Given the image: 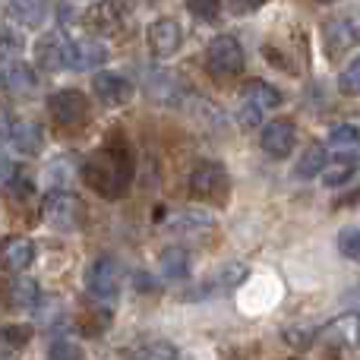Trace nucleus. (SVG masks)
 Returning <instances> with one entry per match:
<instances>
[{
	"mask_svg": "<svg viewBox=\"0 0 360 360\" xmlns=\"http://www.w3.org/2000/svg\"><path fill=\"white\" fill-rule=\"evenodd\" d=\"M41 215L54 231H63V234H67V231H79L82 228L86 209H82V199L76 196V193L51 190L48 196L41 199Z\"/></svg>",
	"mask_w": 360,
	"mask_h": 360,
	"instance_id": "3",
	"label": "nucleus"
},
{
	"mask_svg": "<svg viewBox=\"0 0 360 360\" xmlns=\"http://www.w3.org/2000/svg\"><path fill=\"white\" fill-rule=\"evenodd\" d=\"M357 171H360V158L357 155H342L338 162H332L329 168L323 171V184L326 186H345Z\"/></svg>",
	"mask_w": 360,
	"mask_h": 360,
	"instance_id": "22",
	"label": "nucleus"
},
{
	"mask_svg": "<svg viewBox=\"0 0 360 360\" xmlns=\"http://www.w3.org/2000/svg\"><path fill=\"white\" fill-rule=\"evenodd\" d=\"M146 41H149V51L158 57V60H168V57H174L180 51V44H184V32H180L177 19H155V22L149 25V32H146Z\"/></svg>",
	"mask_w": 360,
	"mask_h": 360,
	"instance_id": "11",
	"label": "nucleus"
},
{
	"mask_svg": "<svg viewBox=\"0 0 360 360\" xmlns=\"http://www.w3.org/2000/svg\"><path fill=\"white\" fill-rule=\"evenodd\" d=\"M133 360H177V348L171 342H152L133 354Z\"/></svg>",
	"mask_w": 360,
	"mask_h": 360,
	"instance_id": "25",
	"label": "nucleus"
},
{
	"mask_svg": "<svg viewBox=\"0 0 360 360\" xmlns=\"http://www.w3.org/2000/svg\"><path fill=\"white\" fill-rule=\"evenodd\" d=\"M345 22H348V32H351V38H354V44H360V10L345 16Z\"/></svg>",
	"mask_w": 360,
	"mask_h": 360,
	"instance_id": "33",
	"label": "nucleus"
},
{
	"mask_svg": "<svg viewBox=\"0 0 360 360\" xmlns=\"http://www.w3.org/2000/svg\"><path fill=\"white\" fill-rule=\"evenodd\" d=\"M51 13V0H10L6 4V16L10 22H19L25 29H38Z\"/></svg>",
	"mask_w": 360,
	"mask_h": 360,
	"instance_id": "17",
	"label": "nucleus"
},
{
	"mask_svg": "<svg viewBox=\"0 0 360 360\" xmlns=\"http://www.w3.org/2000/svg\"><path fill=\"white\" fill-rule=\"evenodd\" d=\"M25 41L19 32H13L10 25H4L0 29V70L10 67V63H19V54H22Z\"/></svg>",
	"mask_w": 360,
	"mask_h": 360,
	"instance_id": "24",
	"label": "nucleus"
},
{
	"mask_svg": "<svg viewBox=\"0 0 360 360\" xmlns=\"http://www.w3.org/2000/svg\"><path fill=\"white\" fill-rule=\"evenodd\" d=\"M326 146L335 152H345V155H354V152L360 149V130L351 124H342L335 127V130L329 133V139H326Z\"/></svg>",
	"mask_w": 360,
	"mask_h": 360,
	"instance_id": "23",
	"label": "nucleus"
},
{
	"mask_svg": "<svg viewBox=\"0 0 360 360\" xmlns=\"http://www.w3.org/2000/svg\"><path fill=\"white\" fill-rule=\"evenodd\" d=\"M186 10L199 19V22H215L221 13V0H186Z\"/></svg>",
	"mask_w": 360,
	"mask_h": 360,
	"instance_id": "28",
	"label": "nucleus"
},
{
	"mask_svg": "<svg viewBox=\"0 0 360 360\" xmlns=\"http://www.w3.org/2000/svg\"><path fill=\"white\" fill-rule=\"evenodd\" d=\"M231 4H234L237 13H253V10H259L266 0H231Z\"/></svg>",
	"mask_w": 360,
	"mask_h": 360,
	"instance_id": "34",
	"label": "nucleus"
},
{
	"mask_svg": "<svg viewBox=\"0 0 360 360\" xmlns=\"http://www.w3.org/2000/svg\"><path fill=\"white\" fill-rule=\"evenodd\" d=\"M35 262V243L22 234L0 237V266L13 275H22Z\"/></svg>",
	"mask_w": 360,
	"mask_h": 360,
	"instance_id": "12",
	"label": "nucleus"
},
{
	"mask_svg": "<svg viewBox=\"0 0 360 360\" xmlns=\"http://www.w3.org/2000/svg\"><path fill=\"white\" fill-rule=\"evenodd\" d=\"M338 89H342V95H360V57H354V60L342 70Z\"/></svg>",
	"mask_w": 360,
	"mask_h": 360,
	"instance_id": "29",
	"label": "nucleus"
},
{
	"mask_svg": "<svg viewBox=\"0 0 360 360\" xmlns=\"http://www.w3.org/2000/svg\"><path fill=\"white\" fill-rule=\"evenodd\" d=\"M180 221H171L168 228L171 231H180L184 228L186 234H190V231H209L212 228V218L209 215H202V212H180Z\"/></svg>",
	"mask_w": 360,
	"mask_h": 360,
	"instance_id": "26",
	"label": "nucleus"
},
{
	"mask_svg": "<svg viewBox=\"0 0 360 360\" xmlns=\"http://www.w3.org/2000/svg\"><path fill=\"white\" fill-rule=\"evenodd\" d=\"M38 92V70L29 63H10L0 70V95L6 98H32Z\"/></svg>",
	"mask_w": 360,
	"mask_h": 360,
	"instance_id": "10",
	"label": "nucleus"
},
{
	"mask_svg": "<svg viewBox=\"0 0 360 360\" xmlns=\"http://www.w3.org/2000/svg\"><path fill=\"white\" fill-rule=\"evenodd\" d=\"M48 114L60 127H82L89 120V95L82 89H57L48 95Z\"/></svg>",
	"mask_w": 360,
	"mask_h": 360,
	"instance_id": "5",
	"label": "nucleus"
},
{
	"mask_svg": "<svg viewBox=\"0 0 360 360\" xmlns=\"http://www.w3.org/2000/svg\"><path fill=\"white\" fill-rule=\"evenodd\" d=\"M190 193L212 205L228 202L231 177H228V171H224V165L221 162H199L196 168L190 171Z\"/></svg>",
	"mask_w": 360,
	"mask_h": 360,
	"instance_id": "4",
	"label": "nucleus"
},
{
	"mask_svg": "<svg viewBox=\"0 0 360 360\" xmlns=\"http://www.w3.org/2000/svg\"><path fill=\"white\" fill-rule=\"evenodd\" d=\"M0 291H4V304L13 307V310H29V307H35L41 300V288L32 278H25V275H13L10 281H4Z\"/></svg>",
	"mask_w": 360,
	"mask_h": 360,
	"instance_id": "15",
	"label": "nucleus"
},
{
	"mask_svg": "<svg viewBox=\"0 0 360 360\" xmlns=\"http://www.w3.org/2000/svg\"><path fill=\"white\" fill-rule=\"evenodd\" d=\"M48 360H82V348L76 342L60 338V342H54L48 348Z\"/></svg>",
	"mask_w": 360,
	"mask_h": 360,
	"instance_id": "30",
	"label": "nucleus"
},
{
	"mask_svg": "<svg viewBox=\"0 0 360 360\" xmlns=\"http://www.w3.org/2000/svg\"><path fill=\"white\" fill-rule=\"evenodd\" d=\"M108 60V51L98 41H73L70 38L67 51V70H92Z\"/></svg>",
	"mask_w": 360,
	"mask_h": 360,
	"instance_id": "18",
	"label": "nucleus"
},
{
	"mask_svg": "<svg viewBox=\"0 0 360 360\" xmlns=\"http://www.w3.org/2000/svg\"><path fill=\"white\" fill-rule=\"evenodd\" d=\"M259 114H262V111H256V108L240 105V124H243V127H256V124H259Z\"/></svg>",
	"mask_w": 360,
	"mask_h": 360,
	"instance_id": "32",
	"label": "nucleus"
},
{
	"mask_svg": "<svg viewBox=\"0 0 360 360\" xmlns=\"http://www.w3.org/2000/svg\"><path fill=\"white\" fill-rule=\"evenodd\" d=\"M158 272L168 281L186 278V272H190V253H186L184 247H165L162 253H158Z\"/></svg>",
	"mask_w": 360,
	"mask_h": 360,
	"instance_id": "20",
	"label": "nucleus"
},
{
	"mask_svg": "<svg viewBox=\"0 0 360 360\" xmlns=\"http://www.w3.org/2000/svg\"><path fill=\"white\" fill-rule=\"evenodd\" d=\"M6 174H10V165H6L4 158H0V177H6Z\"/></svg>",
	"mask_w": 360,
	"mask_h": 360,
	"instance_id": "35",
	"label": "nucleus"
},
{
	"mask_svg": "<svg viewBox=\"0 0 360 360\" xmlns=\"http://www.w3.org/2000/svg\"><path fill=\"white\" fill-rule=\"evenodd\" d=\"M357 338H360V326H357Z\"/></svg>",
	"mask_w": 360,
	"mask_h": 360,
	"instance_id": "37",
	"label": "nucleus"
},
{
	"mask_svg": "<svg viewBox=\"0 0 360 360\" xmlns=\"http://www.w3.org/2000/svg\"><path fill=\"white\" fill-rule=\"evenodd\" d=\"M133 174H136V162L124 146H101L82 162V180L101 199H120L130 190Z\"/></svg>",
	"mask_w": 360,
	"mask_h": 360,
	"instance_id": "1",
	"label": "nucleus"
},
{
	"mask_svg": "<svg viewBox=\"0 0 360 360\" xmlns=\"http://www.w3.org/2000/svg\"><path fill=\"white\" fill-rule=\"evenodd\" d=\"M319 4H332V0H319Z\"/></svg>",
	"mask_w": 360,
	"mask_h": 360,
	"instance_id": "36",
	"label": "nucleus"
},
{
	"mask_svg": "<svg viewBox=\"0 0 360 360\" xmlns=\"http://www.w3.org/2000/svg\"><path fill=\"white\" fill-rule=\"evenodd\" d=\"M92 92L105 108H127L133 101V95H136V89H133V82L127 76L101 70V73L92 76Z\"/></svg>",
	"mask_w": 360,
	"mask_h": 360,
	"instance_id": "7",
	"label": "nucleus"
},
{
	"mask_svg": "<svg viewBox=\"0 0 360 360\" xmlns=\"http://www.w3.org/2000/svg\"><path fill=\"white\" fill-rule=\"evenodd\" d=\"M240 98H243V105L256 108V111H272V108L285 105V95L266 79H247L240 86Z\"/></svg>",
	"mask_w": 360,
	"mask_h": 360,
	"instance_id": "16",
	"label": "nucleus"
},
{
	"mask_svg": "<svg viewBox=\"0 0 360 360\" xmlns=\"http://www.w3.org/2000/svg\"><path fill=\"white\" fill-rule=\"evenodd\" d=\"M127 22V10L114 0H101V4L89 6L86 16H82V25H86L92 35H117Z\"/></svg>",
	"mask_w": 360,
	"mask_h": 360,
	"instance_id": "9",
	"label": "nucleus"
},
{
	"mask_svg": "<svg viewBox=\"0 0 360 360\" xmlns=\"http://www.w3.org/2000/svg\"><path fill=\"white\" fill-rule=\"evenodd\" d=\"M67 51H70V38H63L60 32H48L35 44V63L41 70H48V73L67 70Z\"/></svg>",
	"mask_w": 360,
	"mask_h": 360,
	"instance_id": "14",
	"label": "nucleus"
},
{
	"mask_svg": "<svg viewBox=\"0 0 360 360\" xmlns=\"http://www.w3.org/2000/svg\"><path fill=\"white\" fill-rule=\"evenodd\" d=\"M326 168H329V146H326V143H313L310 149L300 155L294 174H297L300 180H313V177H323Z\"/></svg>",
	"mask_w": 360,
	"mask_h": 360,
	"instance_id": "19",
	"label": "nucleus"
},
{
	"mask_svg": "<svg viewBox=\"0 0 360 360\" xmlns=\"http://www.w3.org/2000/svg\"><path fill=\"white\" fill-rule=\"evenodd\" d=\"M32 342V329L22 323H4L0 326V357H13Z\"/></svg>",
	"mask_w": 360,
	"mask_h": 360,
	"instance_id": "21",
	"label": "nucleus"
},
{
	"mask_svg": "<svg viewBox=\"0 0 360 360\" xmlns=\"http://www.w3.org/2000/svg\"><path fill=\"white\" fill-rule=\"evenodd\" d=\"M243 278H247V266H237V262H234V266H224L221 269V275H218V285H224V288H234V285H240V281Z\"/></svg>",
	"mask_w": 360,
	"mask_h": 360,
	"instance_id": "31",
	"label": "nucleus"
},
{
	"mask_svg": "<svg viewBox=\"0 0 360 360\" xmlns=\"http://www.w3.org/2000/svg\"><path fill=\"white\" fill-rule=\"evenodd\" d=\"M294 136H297V130H294L291 120L278 117V120H269V124L262 127L259 146H262V152H266L269 158L281 162V158H288L294 152Z\"/></svg>",
	"mask_w": 360,
	"mask_h": 360,
	"instance_id": "8",
	"label": "nucleus"
},
{
	"mask_svg": "<svg viewBox=\"0 0 360 360\" xmlns=\"http://www.w3.org/2000/svg\"><path fill=\"white\" fill-rule=\"evenodd\" d=\"M6 136H10V146L19 152V155H41L44 149V130L38 120L19 117L6 127Z\"/></svg>",
	"mask_w": 360,
	"mask_h": 360,
	"instance_id": "13",
	"label": "nucleus"
},
{
	"mask_svg": "<svg viewBox=\"0 0 360 360\" xmlns=\"http://www.w3.org/2000/svg\"><path fill=\"white\" fill-rule=\"evenodd\" d=\"M86 291L95 300H114L120 291V262L114 256H98L86 266Z\"/></svg>",
	"mask_w": 360,
	"mask_h": 360,
	"instance_id": "6",
	"label": "nucleus"
},
{
	"mask_svg": "<svg viewBox=\"0 0 360 360\" xmlns=\"http://www.w3.org/2000/svg\"><path fill=\"white\" fill-rule=\"evenodd\" d=\"M243 63H247V54H243L240 41L234 35H215L209 41V48H205V70L215 79H234V76H240Z\"/></svg>",
	"mask_w": 360,
	"mask_h": 360,
	"instance_id": "2",
	"label": "nucleus"
},
{
	"mask_svg": "<svg viewBox=\"0 0 360 360\" xmlns=\"http://www.w3.org/2000/svg\"><path fill=\"white\" fill-rule=\"evenodd\" d=\"M338 253L351 262H360V228H345L338 234Z\"/></svg>",
	"mask_w": 360,
	"mask_h": 360,
	"instance_id": "27",
	"label": "nucleus"
}]
</instances>
